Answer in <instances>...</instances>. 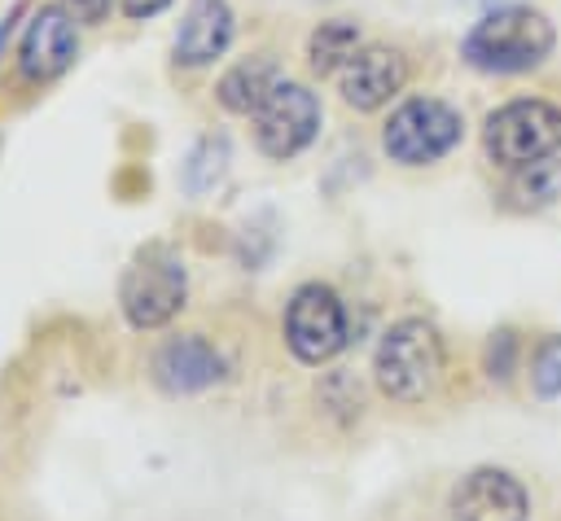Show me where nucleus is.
I'll return each instance as SVG.
<instances>
[{"mask_svg":"<svg viewBox=\"0 0 561 521\" xmlns=\"http://www.w3.org/2000/svg\"><path fill=\"white\" fill-rule=\"evenodd\" d=\"M403 83H408V61H403V53L381 48V44L355 48V57L337 70V92H342V101H346L351 109H377V105H386Z\"/></svg>","mask_w":561,"mask_h":521,"instance_id":"nucleus-9","label":"nucleus"},{"mask_svg":"<svg viewBox=\"0 0 561 521\" xmlns=\"http://www.w3.org/2000/svg\"><path fill=\"white\" fill-rule=\"evenodd\" d=\"M79 53V35H75V18L57 4L39 9L22 35V53H18V66L26 79L44 83V79H57Z\"/></svg>","mask_w":561,"mask_h":521,"instance_id":"nucleus-10","label":"nucleus"},{"mask_svg":"<svg viewBox=\"0 0 561 521\" xmlns=\"http://www.w3.org/2000/svg\"><path fill=\"white\" fill-rule=\"evenodd\" d=\"M224 162H228V144H224V140H202V144L193 149V158H188V171H184L188 188H193V193L210 188V184L224 175Z\"/></svg>","mask_w":561,"mask_h":521,"instance_id":"nucleus-17","label":"nucleus"},{"mask_svg":"<svg viewBox=\"0 0 561 521\" xmlns=\"http://www.w3.org/2000/svg\"><path fill=\"white\" fill-rule=\"evenodd\" d=\"M530 385L539 398H561V337H543L530 359Z\"/></svg>","mask_w":561,"mask_h":521,"instance_id":"nucleus-16","label":"nucleus"},{"mask_svg":"<svg viewBox=\"0 0 561 521\" xmlns=\"http://www.w3.org/2000/svg\"><path fill=\"white\" fill-rule=\"evenodd\" d=\"M285 341L302 363H324L346 346V311L329 285L294 289L285 306Z\"/></svg>","mask_w":561,"mask_h":521,"instance_id":"nucleus-7","label":"nucleus"},{"mask_svg":"<svg viewBox=\"0 0 561 521\" xmlns=\"http://www.w3.org/2000/svg\"><path fill=\"white\" fill-rule=\"evenodd\" d=\"M381 394L394 403H421L443 377V341L425 320H399L386 328L373 359Z\"/></svg>","mask_w":561,"mask_h":521,"instance_id":"nucleus-2","label":"nucleus"},{"mask_svg":"<svg viewBox=\"0 0 561 521\" xmlns=\"http://www.w3.org/2000/svg\"><path fill=\"white\" fill-rule=\"evenodd\" d=\"M526 486L504 468H473L451 490V521H526Z\"/></svg>","mask_w":561,"mask_h":521,"instance_id":"nucleus-8","label":"nucleus"},{"mask_svg":"<svg viewBox=\"0 0 561 521\" xmlns=\"http://www.w3.org/2000/svg\"><path fill=\"white\" fill-rule=\"evenodd\" d=\"M228 39H232L228 0H193L184 22H180V35H175V57L184 66H206V61L224 57Z\"/></svg>","mask_w":561,"mask_h":521,"instance_id":"nucleus-12","label":"nucleus"},{"mask_svg":"<svg viewBox=\"0 0 561 521\" xmlns=\"http://www.w3.org/2000/svg\"><path fill=\"white\" fill-rule=\"evenodd\" d=\"M552 44H557V31L539 9L504 4L469 26L460 57L482 74H522V70H535L539 61H548Z\"/></svg>","mask_w":561,"mask_h":521,"instance_id":"nucleus-1","label":"nucleus"},{"mask_svg":"<svg viewBox=\"0 0 561 521\" xmlns=\"http://www.w3.org/2000/svg\"><path fill=\"white\" fill-rule=\"evenodd\" d=\"M482 149L504 171L552 158L561 149V105L543 96H517L491 109L482 123Z\"/></svg>","mask_w":561,"mask_h":521,"instance_id":"nucleus-3","label":"nucleus"},{"mask_svg":"<svg viewBox=\"0 0 561 521\" xmlns=\"http://www.w3.org/2000/svg\"><path fill=\"white\" fill-rule=\"evenodd\" d=\"M276 83H280V79H276V61H272V57H250V61H237V66L219 79L215 96H219V105H224L228 114H254V109L267 101V92H272Z\"/></svg>","mask_w":561,"mask_h":521,"instance_id":"nucleus-13","label":"nucleus"},{"mask_svg":"<svg viewBox=\"0 0 561 521\" xmlns=\"http://www.w3.org/2000/svg\"><path fill=\"white\" fill-rule=\"evenodd\" d=\"M355 48H359L355 22L333 18V22H320V26L311 31V39H307V61H311L316 74H337V70L355 57Z\"/></svg>","mask_w":561,"mask_h":521,"instance_id":"nucleus-15","label":"nucleus"},{"mask_svg":"<svg viewBox=\"0 0 561 521\" xmlns=\"http://www.w3.org/2000/svg\"><path fill=\"white\" fill-rule=\"evenodd\" d=\"M219 377H224V359H219V350L202 333L171 337L153 355V381L167 394H197V390L215 385Z\"/></svg>","mask_w":561,"mask_h":521,"instance_id":"nucleus-11","label":"nucleus"},{"mask_svg":"<svg viewBox=\"0 0 561 521\" xmlns=\"http://www.w3.org/2000/svg\"><path fill=\"white\" fill-rule=\"evenodd\" d=\"M171 0H123V13L127 18H153V13H162Z\"/></svg>","mask_w":561,"mask_h":521,"instance_id":"nucleus-20","label":"nucleus"},{"mask_svg":"<svg viewBox=\"0 0 561 521\" xmlns=\"http://www.w3.org/2000/svg\"><path fill=\"white\" fill-rule=\"evenodd\" d=\"M316 131H320V101L302 83L280 79L267 92V101L254 109V144L276 162L302 153L316 140Z\"/></svg>","mask_w":561,"mask_h":521,"instance_id":"nucleus-6","label":"nucleus"},{"mask_svg":"<svg viewBox=\"0 0 561 521\" xmlns=\"http://www.w3.org/2000/svg\"><path fill=\"white\" fill-rule=\"evenodd\" d=\"M184 263L153 245L145 250L127 271H123V285H118V302H123V315L136 324V328H158L167 324L180 306H184Z\"/></svg>","mask_w":561,"mask_h":521,"instance_id":"nucleus-5","label":"nucleus"},{"mask_svg":"<svg viewBox=\"0 0 561 521\" xmlns=\"http://www.w3.org/2000/svg\"><path fill=\"white\" fill-rule=\"evenodd\" d=\"M513 350H517V337H513L508 328H500V333L491 337V346H486V372L500 377V381H508V372H513Z\"/></svg>","mask_w":561,"mask_h":521,"instance_id":"nucleus-18","label":"nucleus"},{"mask_svg":"<svg viewBox=\"0 0 561 521\" xmlns=\"http://www.w3.org/2000/svg\"><path fill=\"white\" fill-rule=\"evenodd\" d=\"M460 127L465 123L447 101L412 96L386 118L381 144H386L390 162H399V166H430L460 144Z\"/></svg>","mask_w":561,"mask_h":521,"instance_id":"nucleus-4","label":"nucleus"},{"mask_svg":"<svg viewBox=\"0 0 561 521\" xmlns=\"http://www.w3.org/2000/svg\"><path fill=\"white\" fill-rule=\"evenodd\" d=\"M557 197H561V158L557 153L508 171V184H504V206L508 210H543Z\"/></svg>","mask_w":561,"mask_h":521,"instance_id":"nucleus-14","label":"nucleus"},{"mask_svg":"<svg viewBox=\"0 0 561 521\" xmlns=\"http://www.w3.org/2000/svg\"><path fill=\"white\" fill-rule=\"evenodd\" d=\"M75 22H101L110 13V0H61Z\"/></svg>","mask_w":561,"mask_h":521,"instance_id":"nucleus-19","label":"nucleus"}]
</instances>
